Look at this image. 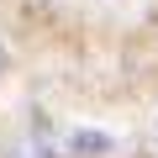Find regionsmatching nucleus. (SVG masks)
Instances as JSON below:
<instances>
[{
    "instance_id": "nucleus-1",
    "label": "nucleus",
    "mask_w": 158,
    "mask_h": 158,
    "mask_svg": "<svg viewBox=\"0 0 158 158\" xmlns=\"http://www.w3.org/2000/svg\"><path fill=\"white\" fill-rule=\"evenodd\" d=\"M69 148H74L79 158H95V153H111L116 142H111V132H74V137H69Z\"/></svg>"
},
{
    "instance_id": "nucleus-2",
    "label": "nucleus",
    "mask_w": 158,
    "mask_h": 158,
    "mask_svg": "<svg viewBox=\"0 0 158 158\" xmlns=\"http://www.w3.org/2000/svg\"><path fill=\"white\" fill-rule=\"evenodd\" d=\"M0 69H6V53H0Z\"/></svg>"
}]
</instances>
